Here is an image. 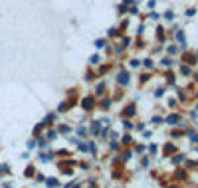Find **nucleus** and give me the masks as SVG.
I'll return each mask as SVG.
<instances>
[{
	"mask_svg": "<svg viewBox=\"0 0 198 188\" xmlns=\"http://www.w3.org/2000/svg\"><path fill=\"white\" fill-rule=\"evenodd\" d=\"M93 46H95V48H103V46H105V40H103V38H99V40H95V44H93Z\"/></svg>",
	"mask_w": 198,
	"mask_h": 188,
	"instance_id": "obj_1",
	"label": "nucleus"
},
{
	"mask_svg": "<svg viewBox=\"0 0 198 188\" xmlns=\"http://www.w3.org/2000/svg\"><path fill=\"white\" fill-rule=\"evenodd\" d=\"M89 61H91V64H99V56H91Z\"/></svg>",
	"mask_w": 198,
	"mask_h": 188,
	"instance_id": "obj_2",
	"label": "nucleus"
},
{
	"mask_svg": "<svg viewBox=\"0 0 198 188\" xmlns=\"http://www.w3.org/2000/svg\"><path fill=\"white\" fill-rule=\"evenodd\" d=\"M165 18H166V20H173V12H170V10H168V12H165Z\"/></svg>",
	"mask_w": 198,
	"mask_h": 188,
	"instance_id": "obj_3",
	"label": "nucleus"
},
{
	"mask_svg": "<svg viewBox=\"0 0 198 188\" xmlns=\"http://www.w3.org/2000/svg\"><path fill=\"white\" fill-rule=\"evenodd\" d=\"M123 2H125V4H131V2H133V0H123Z\"/></svg>",
	"mask_w": 198,
	"mask_h": 188,
	"instance_id": "obj_4",
	"label": "nucleus"
}]
</instances>
